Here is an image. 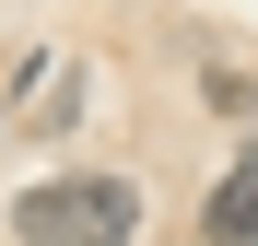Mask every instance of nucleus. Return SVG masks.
I'll return each mask as SVG.
<instances>
[{
	"label": "nucleus",
	"instance_id": "1",
	"mask_svg": "<svg viewBox=\"0 0 258 246\" xmlns=\"http://www.w3.org/2000/svg\"><path fill=\"white\" fill-rule=\"evenodd\" d=\"M12 234L24 246H129L141 234V188L129 176H47L12 199Z\"/></svg>",
	"mask_w": 258,
	"mask_h": 246
},
{
	"label": "nucleus",
	"instance_id": "2",
	"mask_svg": "<svg viewBox=\"0 0 258 246\" xmlns=\"http://www.w3.org/2000/svg\"><path fill=\"white\" fill-rule=\"evenodd\" d=\"M200 246H258V152L223 164V188H211V211H200Z\"/></svg>",
	"mask_w": 258,
	"mask_h": 246
},
{
	"label": "nucleus",
	"instance_id": "3",
	"mask_svg": "<svg viewBox=\"0 0 258 246\" xmlns=\"http://www.w3.org/2000/svg\"><path fill=\"white\" fill-rule=\"evenodd\" d=\"M24 117H35V129H59V117H71V59H59V47H35V70H24Z\"/></svg>",
	"mask_w": 258,
	"mask_h": 246
}]
</instances>
